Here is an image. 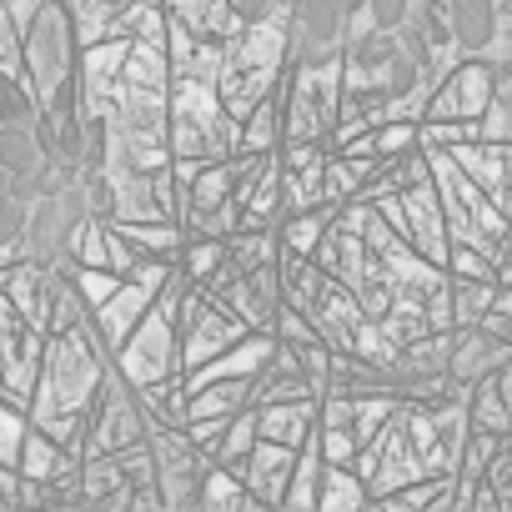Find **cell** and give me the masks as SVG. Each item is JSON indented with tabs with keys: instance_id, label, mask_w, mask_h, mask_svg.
Masks as SVG:
<instances>
[{
	"instance_id": "cell-1",
	"label": "cell",
	"mask_w": 512,
	"mask_h": 512,
	"mask_svg": "<svg viewBox=\"0 0 512 512\" xmlns=\"http://www.w3.org/2000/svg\"><path fill=\"white\" fill-rule=\"evenodd\" d=\"M111 367H116L131 387H146V382H156V377L181 372V332H176V322L151 307V312L136 322V332L111 352Z\"/></svg>"
},
{
	"instance_id": "cell-2",
	"label": "cell",
	"mask_w": 512,
	"mask_h": 512,
	"mask_svg": "<svg viewBox=\"0 0 512 512\" xmlns=\"http://www.w3.org/2000/svg\"><path fill=\"white\" fill-rule=\"evenodd\" d=\"M292 467H297V447L256 437L251 457L241 462V477L256 497V507H287V487H292Z\"/></svg>"
},
{
	"instance_id": "cell-3",
	"label": "cell",
	"mask_w": 512,
	"mask_h": 512,
	"mask_svg": "<svg viewBox=\"0 0 512 512\" xmlns=\"http://www.w3.org/2000/svg\"><path fill=\"white\" fill-rule=\"evenodd\" d=\"M151 302H156V297H151L141 282H121V287H116V292H111V297H106L96 312H91V322H96L101 342L116 352V347H121L131 332H136V322L151 312Z\"/></svg>"
},
{
	"instance_id": "cell-4",
	"label": "cell",
	"mask_w": 512,
	"mask_h": 512,
	"mask_svg": "<svg viewBox=\"0 0 512 512\" xmlns=\"http://www.w3.org/2000/svg\"><path fill=\"white\" fill-rule=\"evenodd\" d=\"M256 432L302 447L317 432V397H297V402H256Z\"/></svg>"
},
{
	"instance_id": "cell-5",
	"label": "cell",
	"mask_w": 512,
	"mask_h": 512,
	"mask_svg": "<svg viewBox=\"0 0 512 512\" xmlns=\"http://www.w3.org/2000/svg\"><path fill=\"white\" fill-rule=\"evenodd\" d=\"M332 221H337V206H307V211H292V216H282V226H277V241L287 246V251H302V256H312L317 246H322V236L332 231Z\"/></svg>"
},
{
	"instance_id": "cell-6",
	"label": "cell",
	"mask_w": 512,
	"mask_h": 512,
	"mask_svg": "<svg viewBox=\"0 0 512 512\" xmlns=\"http://www.w3.org/2000/svg\"><path fill=\"white\" fill-rule=\"evenodd\" d=\"M196 507H256V497H251L241 467H221V462H211V467L201 472Z\"/></svg>"
},
{
	"instance_id": "cell-7",
	"label": "cell",
	"mask_w": 512,
	"mask_h": 512,
	"mask_svg": "<svg viewBox=\"0 0 512 512\" xmlns=\"http://www.w3.org/2000/svg\"><path fill=\"white\" fill-rule=\"evenodd\" d=\"M367 502H372V487L362 482L357 467H332V462L322 467L317 507H327V512H332V507H347V512H352V507H367Z\"/></svg>"
},
{
	"instance_id": "cell-8",
	"label": "cell",
	"mask_w": 512,
	"mask_h": 512,
	"mask_svg": "<svg viewBox=\"0 0 512 512\" xmlns=\"http://www.w3.org/2000/svg\"><path fill=\"white\" fill-rule=\"evenodd\" d=\"M256 437H262V432H256V402H246L241 412H231V422H226V432H221L211 462H221V467H241V462L251 457Z\"/></svg>"
},
{
	"instance_id": "cell-9",
	"label": "cell",
	"mask_w": 512,
	"mask_h": 512,
	"mask_svg": "<svg viewBox=\"0 0 512 512\" xmlns=\"http://www.w3.org/2000/svg\"><path fill=\"white\" fill-rule=\"evenodd\" d=\"M452 282V327H477L492 312L497 282H472V277H447Z\"/></svg>"
},
{
	"instance_id": "cell-10",
	"label": "cell",
	"mask_w": 512,
	"mask_h": 512,
	"mask_svg": "<svg viewBox=\"0 0 512 512\" xmlns=\"http://www.w3.org/2000/svg\"><path fill=\"white\" fill-rule=\"evenodd\" d=\"M186 191H191V211H216V206H226V201H231V166H226V161H206ZM191 211H186V216H191ZM186 216H181V221H186Z\"/></svg>"
},
{
	"instance_id": "cell-11",
	"label": "cell",
	"mask_w": 512,
	"mask_h": 512,
	"mask_svg": "<svg viewBox=\"0 0 512 512\" xmlns=\"http://www.w3.org/2000/svg\"><path fill=\"white\" fill-rule=\"evenodd\" d=\"M221 256H226V236H186V246H181V272L191 277V282H211L216 277V267H221Z\"/></svg>"
},
{
	"instance_id": "cell-12",
	"label": "cell",
	"mask_w": 512,
	"mask_h": 512,
	"mask_svg": "<svg viewBox=\"0 0 512 512\" xmlns=\"http://www.w3.org/2000/svg\"><path fill=\"white\" fill-rule=\"evenodd\" d=\"M66 277L76 282V292H81V302H86L91 312H96V307H101L121 282H126V277H121V272H111V267H81V262H71V267H66Z\"/></svg>"
},
{
	"instance_id": "cell-13",
	"label": "cell",
	"mask_w": 512,
	"mask_h": 512,
	"mask_svg": "<svg viewBox=\"0 0 512 512\" xmlns=\"http://www.w3.org/2000/svg\"><path fill=\"white\" fill-rule=\"evenodd\" d=\"M317 447H322V462H332V467H352L362 452L352 427H317Z\"/></svg>"
}]
</instances>
